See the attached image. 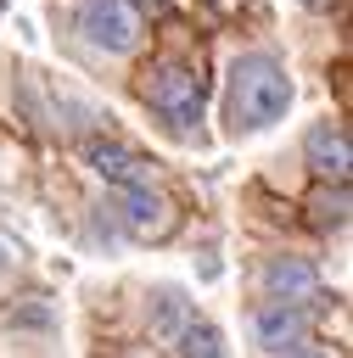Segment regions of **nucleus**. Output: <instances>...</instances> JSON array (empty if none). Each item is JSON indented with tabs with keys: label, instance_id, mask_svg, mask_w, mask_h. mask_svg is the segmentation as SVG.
Wrapping results in <instances>:
<instances>
[{
	"label": "nucleus",
	"instance_id": "4",
	"mask_svg": "<svg viewBox=\"0 0 353 358\" xmlns=\"http://www.w3.org/2000/svg\"><path fill=\"white\" fill-rule=\"evenodd\" d=\"M308 324H314V313H308L303 302H280V296H269V302L252 313V341H258L269 358H280V352H291V347L308 341Z\"/></svg>",
	"mask_w": 353,
	"mask_h": 358
},
{
	"label": "nucleus",
	"instance_id": "8",
	"mask_svg": "<svg viewBox=\"0 0 353 358\" xmlns=\"http://www.w3.org/2000/svg\"><path fill=\"white\" fill-rule=\"evenodd\" d=\"M263 291L280 296V302H314V291H319V268L303 263V257H275V263L263 268Z\"/></svg>",
	"mask_w": 353,
	"mask_h": 358
},
{
	"label": "nucleus",
	"instance_id": "5",
	"mask_svg": "<svg viewBox=\"0 0 353 358\" xmlns=\"http://www.w3.org/2000/svg\"><path fill=\"white\" fill-rule=\"evenodd\" d=\"M303 157H308V168H314L319 179H331V185H347V173H353V140H347L342 123H314L308 140H303Z\"/></svg>",
	"mask_w": 353,
	"mask_h": 358
},
{
	"label": "nucleus",
	"instance_id": "12",
	"mask_svg": "<svg viewBox=\"0 0 353 358\" xmlns=\"http://www.w3.org/2000/svg\"><path fill=\"white\" fill-rule=\"evenodd\" d=\"M280 358H325V352H303V347H291V352H280Z\"/></svg>",
	"mask_w": 353,
	"mask_h": 358
},
{
	"label": "nucleus",
	"instance_id": "11",
	"mask_svg": "<svg viewBox=\"0 0 353 358\" xmlns=\"http://www.w3.org/2000/svg\"><path fill=\"white\" fill-rule=\"evenodd\" d=\"M347 224V185H336L331 196L314 201V229H342Z\"/></svg>",
	"mask_w": 353,
	"mask_h": 358
},
{
	"label": "nucleus",
	"instance_id": "2",
	"mask_svg": "<svg viewBox=\"0 0 353 358\" xmlns=\"http://www.w3.org/2000/svg\"><path fill=\"white\" fill-rule=\"evenodd\" d=\"M140 101H146V106H151L174 134H191V129L202 123L207 84H202V73H196L191 62L162 56V62H151V67L140 73Z\"/></svg>",
	"mask_w": 353,
	"mask_h": 358
},
{
	"label": "nucleus",
	"instance_id": "6",
	"mask_svg": "<svg viewBox=\"0 0 353 358\" xmlns=\"http://www.w3.org/2000/svg\"><path fill=\"white\" fill-rule=\"evenodd\" d=\"M84 162H90V168H95L106 185H123V190L151 185V162H146L140 151L118 145V140H90V145H84Z\"/></svg>",
	"mask_w": 353,
	"mask_h": 358
},
{
	"label": "nucleus",
	"instance_id": "13",
	"mask_svg": "<svg viewBox=\"0 0 353 358\" xmlns=\"http://www.w3.org/2000/svg\"><path fill=\"white\" fill-rule=\"evenodd\" d=\"M303 6H314V11H325V6H336V0H303Z\"/></svg>",
	"mask_w": 353,
	"mask_h": 358
},
{
	"label": "nucleus",
	"instance_id": "7",
	"mask_svg": "<svg viewBox=\"0 0 353 358\" xmlns=\"http://www.w3.org/2000/svg\"><path fill=\"white\" fill-rule=\"evenodd\" d=\"M123 224H129L140 241L168 235V229H174V201L157 196L151 185H134V190H123Z\"/></svg>",
	"mask_w": 353,
	"mask_h": 358
},
{
	"label": "nucleus",
	"instance_id": "1",
	"mask_svg": "<svg viewBox=\"0 0 353 358\" xmlns=\"http://www.w3.org/2000/svg\"><path fill=\"white\" fill-rule=\"evenodd\" d=\"M291 112V78L280 67V56L269 50H247L230 62V90H224V117L235 134H258L269 123H280Z\"/></svg>",
	"mask_w": 353,
	"mask_h": 358
},
{
	"label": "nucleus",
	"instance_id": "3",
	"mask_svg": "<svg viewBox=\"0 0 353 358\" xmlns=\"http://www.w3.org/2000/svg\"><path fill=\"white\" fill-rule=\"evenodd\" d=\"M78 34H84L90 45H101V50L123 56V50H134V39H140V17H134L129 0H84V6H78Z\"/></svg>",
	"mask_w": 353,
	"mask_h": 358
},
{
	"label": "nucleus",
	"instance_id": "9",
	"mask_svg": "<svg viewBox=\"0 0 353 358\" xmlns=\"http://www.w3.org/2000/svg\"><path fill=\"white\" fill-rule=\"evenodd\" d=\"M185 358H224V336L207 324V319H185V330L174 336Z\"/></svg>",
	"mask_w": 353,
	"mask_h": 358
},
{
	"label": "nucleus",
	"instance_id": "14",
	"mask_svg": "<svg viewBox=\"0 0 353 358\" xmlns=\"http://www.w3.org/2000/svg\"><path fill=\"white\" fill-rule=\"evenodd\" d=\"M146 6H151V11H162V6H168V0H146Z\"/></svg>",
	"mask_w": 353,
	"mask_h": 358
},
{
	"label": "nucleus",
	"instance_id": "10",
	"mask_svg": "<svg viewBox=\"0 0 353 358\" xmlns=\"http://www.w3.org/2000/svg\"><path fill=\"white\" fill-rule=\"evenodd\" d=\"M185 319H191V313H185V296H179L174 285H162V291H157V319H151V324H157V336H162V341H174V336L185 330Z\"/></svg>",
	"mask_w": 353,
	"mask_h": 358
}]
</instances>
